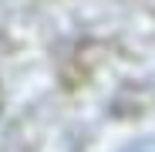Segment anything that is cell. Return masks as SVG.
<instances>
[{"mask_svg": "<svg viewBox=\"0 0 155 152\" xmlns=\"http://www.w3.org/2000/svg\"><path fill=\"white\" fill-rule=\"evenodd\" d=\"M121 152H155V139H142V142L128 145V149H121Z\"/></svg>", "mask_w": 155, "mask_h": 152, "instance_id": "obj_1", "label": "cell"}]
</instances>
